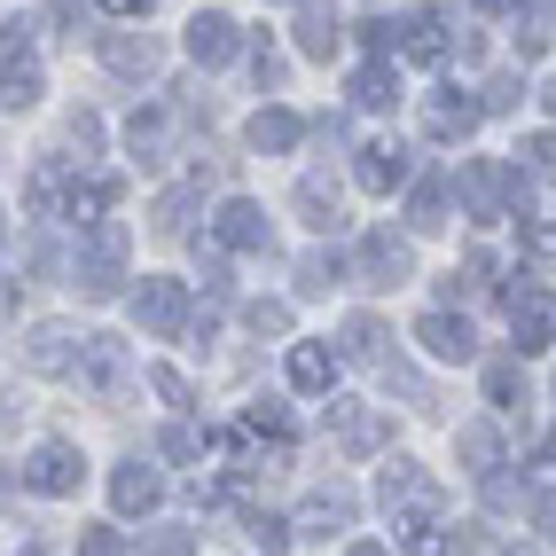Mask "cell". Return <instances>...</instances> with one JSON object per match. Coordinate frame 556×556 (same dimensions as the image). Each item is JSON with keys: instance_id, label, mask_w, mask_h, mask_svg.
I'll return each mask as SVG.
<instances>
[{"instance_id": "6da1fadb", "label": "cell", "mask_w": 556, "mask_h": 556, "mask_svg": "<svg viewBox=\"0 0 556 556\" xmlns=\"http://www.w3.org/2000/svg\"><path fill=\"white\" fill-rule=\"evenodd\" d=\"M118 275H126V228H118V219H94V236L79 251V290H87V299H110Z\"/></svg>"}, {"instance_id": "7a4b0ae2", "label": "cell", "mask_w": 556, "mask_h": 556, "mask_svg": "<svg viewBox=\"0 0 556 556\" xmlns=\"http://www.w3.org/2000/svg\"><path fill=\"white\" fill-rule=\"evenodd\" d=\"M126 377H134V368H126V345H118V338H79V384H87L94 400H118Z\"/></svg>"}, {"instance_id": "3957f363", "label": "cell", "mask_w": 556, "mask_h": 556, "mask_svg": "<svg viewBox=\"0 0 556 556\" xmlns=\"http://www.w3.org/2000/svg\"><path fill=\"white\" fill-rule=\"evenodd\" d=\"M79 478H87V463H79V447H63V439L31 447V463H24V486L31 494H79Z\"/></svg>"}, {"instance_id": "277c9868", "label": "cell", "mask_w": 556, "mask_h": 556, "mask_svg": "<svg viewBox=\"0 0 556 556\" xmlns=\"http://www.w3.org/2000/svg\"><path fill=\"white\" fill-rule=\"evenodd\" d=\"M134 314H141V329H150V338H173V329H189V290L150 275V282L134 290Z\"/></svg>"}, {"instance_id": "5b68a950", "label": "cell", "mask_w": 556, "mask_h": 556, "mask_svg": "<svg viewBox=\"0 0 556 556\" xmlns=\"http://www.w3.org/2000/svg\"><path fill=\"white\" fill-rule=\"evenodd\" d=\"M455 189L470 197L478 219H502V197H517V173H502V165H486V157H470V165L455 173Z\"/></svg>"}, {"instance_id": "8992f818", "label": "cell", "mask_w": 556, "mask_h": 556, "mask_svg": "<svg viewBox=\"0 0 556 556\" xmlns=\"http://www.w3.org/2000/svg\"><path fill=\"white\" fill-rule=\"evenodd\" d=\"M353 275H361V282H407V275H416V251L392 243V236H361Z\"/></svg>"}, {"instance_id": "52a82bcc", "label": "cell", "mask_w": 556, "mask_h": 556, "mask_svg": "<svg viewBox=\"0 0 556 556\" xmlns=\"http://www.w3.org/2000/svg\"><path fill=\"white\" fill-rule=\"evenodd\" d=\"M329 439H338L345 455H377V447H384V416H377V407L338 400V407H329Z\"/></svg>"}, {"instance_id": "ba28073f", "label": "cell", "mask_w": 556, "mask_h": 556, "mask_svg": "<svg viewBox=\"0 0 556 556\" xmlns=\"http://www.w3.org/2000/svg\"><path fill=\"white\" fill-rule=\"evenodd\" d=\"M157 494H165V478L150 463H118V478H110V509H118V517H150Z\"/></svg>"}, {"instance_id": "9c48e42d", "label": "cell", "mask_w": 556, "mask_h": 556, "mask_svg": "<svg viewBox=\"0 0 556 556\" xmlns=\"http://www.w3.org/2000/svg\"><path fill=\"white\" fill-rule=\"evenodd\" d=\"M212 236L228 243V251H267V212H258L251 197H228L219 219H212Z\"/></svg>"}, {"instance_id": "30bf717a", "label": "cell", "mask_w": 556, "mask_h": 556, "mask_svg": "<svg viewBox=\"0 0 556 556\" xmlns=\"http://www.w3.org/2000/svg\"><path fill=\"white\" fill-rule=\"evenodd\" d=\"M236 16H219V9H204L197 24H189V55L204 63V71H219V63H236Z\"/></svg>"}, {"instance_id": "8fae6325", "label": "cell", "mask_w": 556, "mask_h": 556, "mask_svg": "<svg viewBox=\"0 0 556 556\" xmlns=\"http://www.w3.org/2000/svg\"><path fill=\"white\" fill-rule=\"evenodd\" d=\"M392 31H400V55H407V63H447V31H439V16H431V9L392 16Z\"/></svg>"}, {"instance_id": "7c38bea8", "label": "cell", "mask_w": 556, "mask_h": 556, "mask_svg": "<svg viewBox=\"0 0 556 556\" xmlns=\"http://www.w3.org/2000/svg\"><path fill=\"white\" fill-rule=\"evenodd\" d=\"M509 338H517V353H541L548 345V299L533 282H517V299H509Z\"/></svg>"}, {"instance_id": "4fadbf2b", "label": "cell", "mask_w": 556, "mask_h": 556, "mask_svg": "<svg viewBox=\"0 0 556 556\" xmlns=\"http://www.w3.org/2000/svg\"><path fill=\"white\" fill-rule=\"evenodd\" d=\"M102 63L118 71V79H157V40H150V31H141V40H134V31H110Z\"/></svg>"}, {"instance_id": "5bb4252c", "label": "cell", "mask_w": 556, "mask_h": 556, "mask_svg": "<svg viewBox=\"0 0 556 556\" xmlns=\"http://www.w3.org/2000/svg\"><path fill=\"white\" fill-rule=\"evenodd\" d=\"M447 204H455V189H447L439 173H424L416 189H407V228H416V236H439V228H447Z\"/></svg>"}, {"instance_id": "9a60e30c", "label": "cell", "mask_w": 556, "mask_h": 556, "mask_svg": "<svg viewBox=\"0 0 556 556\" xmlns=\"http://www.w3.org/2000/svg\"><path fill=\"white\" fill-rule=\"evenodd\" d=\"M416 338H424L431 361H470V353H478L470 321H455V314H424V321H416Z\"/></svg>"}, {"instance_id": "2e32d148", "label": "cell", "mask_w": 556, "mask_h": 556, "mask_svg": "<svg viewBox=\"0 0 556 556\" xmlns=\"http://www.w3.org/2000/svg\"><path fill=\"white\" fill-rule=\"evenodd\" d=\"M361 189H368V197L407 189V150H400V141H377V150H361Z\"/></svg>"}, {"instance_id": "e0dca14e", "label": "cell", "mask_w": 556, "mask_h": 556, "mask_svg": "<svg viewBox=\"0 0 556 556\" xmlns=\"http://www.w3.org/2000/svg\"><path fill=\"white\" fill-rule=\"evenodd\" d=\"M377 494H384V509H439V486H431L416 463H392Z\"/></svg>"}, {"instance_id": "ac0fdd59", "label": "cell", "mask_w": 556, "mask_h": 556, "mask_svg": "<svg viewBox=\"0 0 556 556\" xmlns=\"http://www.w3.org/2000/svg\"><path fill=\"white\" fill-rule=\"evenodd\" d=\"M478 118H486V102H463V94H439L431 110H424V126H431V141H463Z\"/></svg>"}, {"instance_id": "d6986e66", "label": "cell", "mask_w": 556, "mask_h": 556, "mask_svg": "<svg viewBox=\"0 0 556 556\" xmlns=\"http://www.w3.org/2000/svg\"><path fill=\"white\" fill-rule=\"evenodd\" d=\"M290 384H299V392H329V384H338V353H329V345H290Z\"/></svg>"}, {"instance_id": "ffe728a7", "label": "cell", "mask_w": 556, "mask_h": 556, "mask_svg": "<svg viewBox=\"0 0 556 556\" xmlns=\"http://www.w3.org/2000/svg\"><path fill=\"white\" fill-rule=\"evenodd\" d=\"M455 455H463V470H470V478H494V470H502V439H494V424L455 431Z\"/></svg>"}, {"instance_id": "44dd1931", "label": "cell", "mask_w": 556, "mask_h": 556, "mask_svg": "<svg viewBox=\"0 0 556 556\" xmlns=\"http://www.w3.org/2000/svg\"><path fill=\"white\" fill-rule=\"evenodd\" d=\"M486 400L502 407V416H526V407H533V392H526V368H517V361H494V368H486Z\"/></svg>"}, {"instance_id": "7402d4cb", "label": "cell", "mask_w": 556, "mask_h": 556, "mask_svg": "<svg viewBox=\"0 0 556 556\" xmlns=\"http://www.w3.org/2000/svg\"><path fill=\"white\" fill-rule=\"evenodd\" d=\"M338 48H345V24H338V16H321V9H306V16H299V55L329 63Z\"/></svg>"}, {"instance_id": "603a6c76", "label": "cell", "mask_w": 556, "mask_h": 556, "mask_svg": "<svg viewBox=\"0 0 556 556\" xmlns=\"http://www.w3.org/2000/svg\"><path fill=\"white\" fill-rule=\"evenodd\" d=\"M299 134L306 126L290 118V110H258V118H251V150H275L282 157V150H299Z\"/></svg>"}, {"instance_id": "cb8c5ba5", "label": "cell", "mask_w": 556, "mask_h": 556, "mask_svg": "<svg viewBox=\"0 0 556 556\" xmlns=\"http://www.w3.org/2000/svg\"><path fill=\"white\" fill-rule=\"evenodd\" d=\"M400 548H407V556H447L439 517H431V509H407V517H400Z\"/></svg>"}, {"instance_id": "d4e9b609", "label": "cell", "mask_w": 556, "mask_h": 556, "mask_svg": "<svg viewBox=\"0 0 556 556\" xmlns=\"http://www.w3.org/2000/svg\"><path fill=\"white\" fill-rule=\"evenodd\" d=\"M110 204H118V180H79V189H71V204H63V219H79V228H87V219H102Z\"/></svg>"}, {"instance_id": "484cf974", "label": "cell", "mask_w": 556, "mask_h": 556, "mask_svg": "<svg viewBox=\"0 0 556 556\" xmlns=\"http://www.w3.org/2000/svg\"><path fill=\"white\" fill-rule=\"evenodd\" d=\"M556 48V0H526V31H517V55H548Z\"/></svg>"}, {"instance_id": "4316f807", "label": "cell", "mask_w": 556, "mask_h": 556, "mask_svg": "<svg viewBox=\"0 0 556 556\" xmlns=\"http://www.w3.org/2000/svg\"><path fill=\"white\" fill-rule=\"evenodd\" d=\"M400 102V79H392V63H368L361 79H353V110H392Z\"/></svg>"}, {"instance_id": "83f0119b", "label": "cell", "mask_w": 556, "mask_h": 556, "mask_svg": "<svg viewBox=\"0 0 556 556\" xmlns=\"http://www.w3.org/2000/svg\"><path fill=\"white\" fill-rule=\"evenodd\" d=\"M384 345H392V338H384L377 314H353V321H345V361H384Z\"/></svg>"}, {"instance_id": "f1b7e54d", "label": "cell", "mask_w": 556, "mask_h": 556, "mask_svg": "<svg viewBox=\"0 0 556 556\" xmlns=\"http://www.w3.org/2000/svg\"><path fill=\"white\" fill-rule=\"evenodd\" d=\"M299 212H306V228H338V189L314 173V180H299Z\"/></svg>"}, {"instance_id": "f546056e", "label": "cell", "mask_w": 556, "mask_h": 556, "mask_svg": "<svg viewBox=\"0 0 556 556\" xmlns=\"http://www.w3.org/2000/svg\"><path fill=\"white\" fill-rule=\"evenodd\" d=\"M126 150H134L141 165H157V150H165V118H157V110H134V126H126Z\"/></svg>"}, {"instance_id": "4dcf8cb0", "label": "cell", "mask_w": 556, "mask_h": 556, "mask_svg": "<svg viewBox=\"0 0 556 556\" xmlns=\"http://www.w3.org/2000/svg\"><path fill=\"white\" fill-rule=\"evenodd\" d=\"M282 431H290V407H282V400L243 407V439H282Z\"/></svg>"}, {"instance_id": "1f68e13d", "label": "cell", "mask_w": 556, "mask_h": 556, "mask_svg": "<svg viewBox=\"0 0 556 556\" xmlns=\"http://www.w3.org/2000/svg\"><path fill=\"white\" fill-rule=\"evenodd\" d=\"M321 526H353V494H338V486L314 494L306 502V533H321Z\"/></svg>"}, {"instance_id": "d6a6232c", "label": "cell", "mask_w": 556, "mask_h": 556, "mask_svg": "<svg viewBox=\"0 0 556 556\" xmlns=\"http://www.w3.org/2000/svg\"><path fill=\"white\" fill-rule=\"evenodd\" d=\"M55 204H71V197H63V180H55V165H40V173H31V189H24V212H31V219H48Z\"/></svg>"}, {"instance_id": "836d02e7", "label": "cell", "mask_w": 556, "mask_h": 556, "mask_svg": "<svg viewBox=\"0 0 556 556\" xmlns=\"http://www.w3.org/2000/svg\"><path fill=\"white\" fill-rule=\"evenodd\" d=\"M189 212H197V189H165L157 197V236H189Z\"/></svg>"}, {"instance_id": "e575fe53", "label": "cell", "mask_w": 556, "mask_h": 556, "mask_svg": "<svg viewBox=\"0 0 556 556\" xmlns=\"http://www.w3.org/2000/svg\"><path fill=\"white\" fill-rule=\"evenodd\" d=\"M31 368H48V377H55V368H79V353H71L63 329H40V345H31Z\"/></svg>"}, {"instance_id": "d590c367", "label": "cell", "mask_w": 556, "mask_h": 556, "mask_svg": "<svg viewBox=\"0 0 556 556\" xmlns=\"http://www.w3.org/2000/svg\"><path fill=\"white\" fill-rule=\"evenodd\" d=\"M517 165H526L533 180H556V134H533L526 150H517Z\"/></svg>"}, {"instance_id": "8d00e7d4", "label": "cell", "mask_w": 556, "mask_h": 556, "mask_svg": "<svg viewBox=\"0 0 556 556\" xmlns=\"http://www.w3.org/2000/svg\"><path fill=\"white\" fill-rule=\"evenodd\" d=\"M150 384H157V400H165V407H197V384L180 377V368H150Z\"/></svg>"}, {"instance_id": "74e56055", "label": "cell", "mask_w": 556, "mask_h": 556, "mask_svg": "<svg viewBox=\"0 0 556 556\" xmlns=\"http://www.w3.org/2000/svg\"><path fill=\"white\" fill-rule=\"evenodd\" d=\"M40 102V71L31 63H9V110H31Z\"/></svg>"}, {"instance_id": "f35d334b", "label": "cell", "mask_w": 556, "mask_h": 556, "mask_svg": "<svg viewBox=\"0 0 556 556\" xmlns=\"http://www.w3.org/2000/svg\"><path fill=\"white\" fill-rule=\"evenodd\" d=\"M526 102V79L517 71H502V79H486V110H517Z\"/></svg>"}, {"instance_id": "ab89813d", "label": "cell", "mask_w": 556, "mask_h": 556, "mask_svg": "<svg viewBox=\"0 0 556 556\" xmlns=\"http://www.w3.org/2000/svg\"><path fill=\"white\" fill-rule=\"evenodd\" d=\"M189 541H197L189 526H157V533H150V548H141V556H189Z\"/></svg>"}, {"instance_id": "60d3db41", "label": "cell", "mask_w": 556, "mask_h": 556, "mask_svg": "<svg viewBox=\"0 0 556 556\" xmlns=\"http://www.w3.org/2000/svg\"><path fill=\"white\" fill-rule=\"evenodd\" d=\"M243 321L258 329V338H282V329H290V306H251Z\"/></svg>"}, {"instance_id": "b9f144b4", "label": "cell", "mask_w": 556, "mask_h": 556, "mask_svg": "<svg viewBox=\"0 0 556 556\" xmlns=\"http://www.w3.org/2000/svg\"><path fill=\"white\" fill-rule=\"evenodd\" d=\"M251 541L267 548V556H282V548H290V526H275V517H251Z\"/></svg>"}, {"instance_id": "7bdbcfd3", "label": "cell", "mask_w": 556, "mask_h": 556, "mask_svg": "<svg viewBox=\"0 0 556 556\" xmlns=\"http://www.w3.org/2000/svg\"><path fill=\"white\" fill-rule=\"evenodd\" d=\"M79 556H126V541L110 526H94V533H79Z\"/></svg>"}, {"instance_id": "ee69618b", "label": "cell", "mask_w": 556, "mask_h": 556, "mask_svg": "<svg viewBox=\"0 0 556 556\" xmlns=\"http://www.w3.org/2000/svg\"><path fill=\"white\" fill-rule=\"evenodd\" d=\"M494 282V251H470L463 258V290H486Z\"/></svg>"}, {"instance_id": "f6af8a7d", "label": "cell", "mask_w": 556, "mask_h": 556, "mask_svg": "<svg viewBox=\"0 0 556 556\" xmlns=\"http://www.w3.org/2000/svg\"><path fill=\"white\" fill-rule=\"evenodd\" d=\"M329 282H338V258H306L299 267V290H329Z\"/></svg>"}, {"instance_id": "bcb514c9", "label": "cell", "mask_w": 556, "mask_h": 556, "mask_svg": "<svg viewBox=\"0 0 556 556\" xmlns=\"http://www.w3.org/2000/svg\"><path fill=\"white\" fill-rule=\"evenodd\" d=\"M486 502H494V509H517V502H526V486H517V478H502V470H494V478H486Z\"/></svg>"}, {"instance_id": "7dc6e473", "label": "cell", "mask_w": 556, "mask_h": 556, "mask_svg": "<svg viewBox=\"0 0 556 556\" xmlns=\"http://www.w3.org/2000/svg\"><path fill=\"white\" fill-rule=\"evenodd\" d=\"M526 251H533V258H556V219H533V228H526Z\"/></svg>"}, {"instance_id": "c3c4849f", "label": "cell", "mask_w": 556, "mask_h": 556, "mask_svg": "<svg viewBox=\"0 0 556 556\" xmlns=\"http://www.w3.org/2000/svg\"><path fill=\"white\" fill-rule=\"evenodd\" d=\"M455 548H470V556H478V548H494V533H486V526L470 517V526H455Z\"/></svg>"}, {"instance_id": "681fc988", "label": "cell", "mask_w": 556, "mask_h": 556, "mask_svg": "<svg viewBox=\"0 0 556 556\" xmlns=\"http://www.w3.org/2000/svg\"><path fill=\"white\" fill-rule=\"evenodd\" d=\"M251 71H258V87H282V55L258 48V55H251Z\"/></svg>"}, {"instance_id": "f907efd6", "label": "cell", "mask_w": 556, "mask_h": 556, "mask_svg": "<svg viewBox=\"0 0 556 556\" xmlns=\"http://www.w3.org/2000/svg\"><path fill=\"white\" fill-rule=\"evenodd\" d=\"M102 9H110V16H150L157 0H102Z\"/></svg>"}, {"instance_id": "816d5d0a", "label": "cell", "mask_w": 556, "mask_h": 556, "mask_svg": "<svg viewBox=\"0 0 556 556\" xmlns=\"http://www.w3.org/2000/svg\"><path fill=\"white\" fill-rule=\"evenodd\" d=\"M79 9H87V0H55V24H79Z\"/></svg>"}, {"instance_id": "f5cc1de1", "label": "cell", "mask_w": 556, "mask_h": 556, "mask_svg": "<svg viewBox=\"0 0 556 556\" xmlns=\"http://www.w3.org/2000/svg\"><path fill=\"white\" fill-rule=\"evenodd\" d=\"M345 556H384V548H377V541H353V548H345Z\"/></svg>"}, {"instance_id": "db71d44e", "label": "cell", "mask_w": 556, "mask_h": 556, "mask_svg": "<svg viewBox=\"0 0 556 556\" xmlns=\"http://www.w3.org/2000/svg\"><path fill=\"white\" fill-rule=\"evenodd\" d=\"M478 9H517V0H478Z\"/></svg>"}, {"instance_id": "11a10c76", "label": "cell", "mask_w": 556, "mask_h": 556, "mask_svg": "<svg viewBox=\"0 0 556 556\" xmlns=\"http://www.w3.org/2000/svg\"><path fill=\"white\" fill-rule=\"evenodd\" d=\"M502 556H541V548H502Z\"/></svg>"}, {"instance_id": "9f6ffc18", "label": "cell", "mask_w": 556, "mask_h": 556, "mask_svg": "<svg viewBox=\"0 0 556 556\" xmlns=\"http://www.w3.org/2000/svg\"><path fill=\"white\" fill-rule=\"evenodd\" d=\"M548 110H556V87H548Z\"/></svg>"}, {"instance_id": "6f0895ef", "label": "cell", "mask_w": 556, "mask_h": 556, "mask_svg": "<svg viewBox=\"0 0 556 556\" xmlns=\"http://www.w3.org/2000/svg\"><path fill=\"white\" fill-rule=\"evenodd\" d=\"M548 455H556V447H548Z\"/></svg>"}]
</instances>
